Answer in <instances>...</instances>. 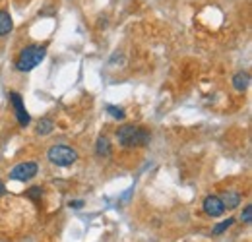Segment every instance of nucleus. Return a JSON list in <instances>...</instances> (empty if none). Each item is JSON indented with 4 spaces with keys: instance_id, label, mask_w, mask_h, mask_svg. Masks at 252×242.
Here are the masks:
<instances>
[{
    "instance_id": "1",
    "label": "nucleus",
    "mask_w": 252,
    "mask_h": 242,
    "mask_svg": "<svg viewBox=\"0 0 252 242\" xmlns=\"http://www.w3.org/2000/svg\"><path fill=\"white\" fill-rule=\"evenodd\" d=\"M119 144L125 148H144L152 142V134L144 128H138L134 124H125L117 130Z\"/></svg>"
},
{
    "instance_id": "2",
    "label": "nucleus",
    "mask_w": 252,
    "mask_h": 242,
    "mask_svg": "<svg viewBox=\"0 0 252 242\" xmlns=\"http://www.w3.org/2000/svg\"><path fill=\"white\" fill-rule=\"evenodd\" d=\"M45 55H47V47H43V45H30V47H26L18 55V59H16V70L32 72L35 66L41 64V60L45 59Z\"/></svg>"
},
{
    "instance_id": "3",
    "label": "nucleus",
    "mask_w": 252,
    "mask_h": 242,
    "mask_svg": "<svg viewBox=\"0 0 252 242\" xmlns=\"http://www.w3.org/2000/svg\"><path fill=\"white\" fill-rule=\"evenodd\" d=\"M47 159L57 167H70L78 161V151L68 146H53L47 151Z\"/></svg>"
},
{
    "instance_id": "4",
    "label": "nucleus",
    "mask_w": 252,
    "mask_h": 242,
    "mask_svg": "<svg viewBox=\"0 0 252 242\" xmlns=\"http://www.w3.org/2000/svg\"><path fill=\"white\" fill-rule=\"evenodd\" d=\"M39 173V165L35 161H24L20 165H16L12 171H10V181H20V182H28L32 181L33 177H37Z\"/></svg>"
},
{
    "instance_id": "5",
    "label": "nucleus",
    "mask_w": 252,
    "mask_h": 242,
    "mask_svg": "<svg viewBox=\"0 0 252 242\" xmlns=\"http://www.w3.org/2000/svg\"><path fill=\"white\" fill-rule=\"evenodd\" d=\"M10 101H12V105H14V111H16V119H18V122H20V126H30V122H32V117H30V113L26 111V107H24V101H22L20 93H16V91H10Z\"/></svg>"
},
{
    "instance_id": "6",
    "label": "nucleus",
    "mask_w": 252,
    "mask_h": 242,
    "mask_svg": "<svg viewBox=\"0 0 252 242\" xmlns=\"http://www.w3.org/2000/svg\"><path fill=\"white\" fill-rule=\"evenodd\" d=\"M204 213L210 217H221L225 213V206L221 202V198L218 196H208L204 200Z\"/></svg>"
},
{
    "instance_id": "7",
    "label": "nucleus",
    "mask_w": 252,
    "mask_h": 242,
    "mask_svg": "<svg viewBox=\"0 0 252 242\" xmlns=\"http://www.w3.org/2000/svg\"><path fill=\"white\" fill-rule=\"evenodd\" d=\"M241 200H243L241 194H239V192H233V190H227V192H223V196H221V202H223L225 210H235V208H239Z\"/></svg>"
},
{
    "instance_id": "8",
    "label": "nucleus",
    "mask_w": 252,
    "mask_h": 242,
    "mask_svg": "<svg viewBox=\"0 0 252 242\" xmlns=\"http://www.w3.org/2000/svg\"><path fill=\"white\" fill-rule=\"evenodd\" d=\"M14 28V22H12V16L6 12V10H0V37H6L12 33Z\"/></svg>"
},
{
    "instance_id": "9",
    "label": "nucleus",
    "mask_w": 252,
    "mask_h": 242,
    "mask_svg": "<svg viewBox=\"0 0 252 242\" xmlns=\"http://www.w3.org/2000/svg\"><path fill=\"white\" fill-rule=\"evenodd\" d=\"M249 84H251L249 72H237V74H235V78H233V88L237 91H247Z\"/></svg>"
},
{
    "instance_id": "10",
    "label": "nucleus",
    "mask_w": 252,
    "mask_h": 242,
    "mask_svg": "<svg viewBox=\"0 0 252 242\" xmlns=\"http://www.w3.org/2000/svg\"><path fill=\"white\" fill-rule=\"evenodd\" d=\"M95 155H99V157H109L111 155V142H109V138H105V136L97 138V142H95Z\"/></svg>"
},
{
    "instance_id": "11",
    "label": "nucleus",
    "mask_w": 252,
    "mask_h": 242,
    "mask_svg": "<svg viewBox=\"0 0 252 242\" xmlns=\"http://www.w3.org/2000/svg\"><path fill=\"white\" fill-rule=\"evenodd\" d=\"M53 128H55V122L53 119H43V121L39 122V126H37V134H41V136H47V134H51L53 132Z\"/></svg>"
},
{
    "instance_id": "12",
    "label": "nucleus",
    "mask_w": 252,
    "mask_h": 242,
    "mask_svg": "<svg viewBox=\"0 0 252 242\" xmlns=\"http://www.w3.org/2000/svg\"><path fill=\"white\" fill-rule=\"evenodd\" d=\"M233 223H235V219H233V217H229V219L221 221L220 225H216V227H214V235H223V233H225Z\"/></svg>"
},
{
    "instance_id": "13",
    "label": "nucleus",
    "mask_w": 252,
    "mask_h": 242,
    "mask_svg": "<svg viewBox=\"0 0 252 242\" xmlns=\"http://www.w3.org/2000/svg\"><path fill=\"white\" fill-rule=\"evenodd\" d=\"M107 113H109L113 119H117V121H125V111H123L121 107H115V105H107Z\"/></svg>"
},
{
    "instance_id": "14",
    "label": "nucleus",
    "mask_w": 252,
    "mask_h": 242,
    "mask_svg": "<svg viewBox=\"0 0 252 242\" xmlns=\"http://www.w3.org/2000/svg\"><path fill=\"white\" fill-rule=\"evenodd\" d=\"M26 196H28L30 200H33V202H39L41 196H43V190H41V186H33V188H30V190L26 192Z\"/></svg>"
},
{
    "instance_id": "15",
    "label": "nucleus",
    "mask_w": 252,
    "mask_h": 242,
    "mask_svg": "<svg viewBox=\"0 0 252 242\" xmlns=\"http://www.w3.org/2000/svg\"><path fill=\"white\" fill-rule=\"evenodd\" d=\"M251 219H252V206L249 204V206H245V210L241 213V221L243 223H251Z\"/></svg>"
},
{
    "instance_id": "16",
    "label": "nucleus",
    "mask_w": 252,
    "mask_h": 242,
    "mask_svg": "<svg viewBox=\"0 0 252 242\" xmlns=\"http://www.w3.org/2000/svg\"><path fill=\"white\" fill-rule=\"evenodd\" d=\"M68 206L74 208V210H82V208H84V200H74V202H70Z\"/></svg>"
},
{
    "instance_id": "17",
    "label": "nucleus",
    "mask_w": 252,
    "mask_h": 242,
    "mask_svg": "<svg viewBox=\"0 0 252 242\" xmlns=\"http://www.w3.org/2000/svg\"><path fill=\"white\" fill-rule=\"evenodd\" d=\"M4 192H6V190H4V184H2V182H0V196H2V194H4Z\"/></svg>"
}]
</instances>
